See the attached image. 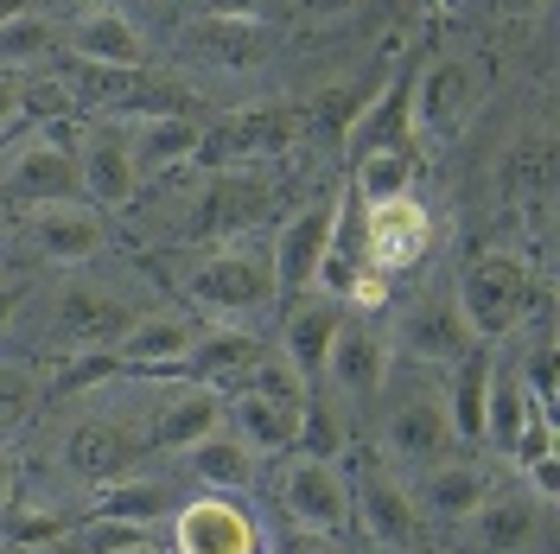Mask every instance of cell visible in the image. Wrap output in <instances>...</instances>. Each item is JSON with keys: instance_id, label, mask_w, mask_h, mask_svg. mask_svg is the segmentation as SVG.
Wrapping results in <instances>:
<instances>
[{"instance_id": "obj_6", "label": "cell", "mask_w": 560, "mask_h": 554, "mask_svg": "<svg viewBox=\"0 0 560 554\" xmlns=\"http://www.w3.org/2000/svg\"><path fill=\"white\" fill-rule=\"evenodd\" d=\"M280 510L306 535H345L350 529V485L331 459H293L280 472Z\"/></svg>"}, {"instance_id": "obj_5", "label": "cell", "mask_w": 560, "mask_h": 554, "mask_svg": "<svg viewBox=\"0 0 560 554\" xmlns=\"http://www.w3.org/2000/svg\"><path fill=\"white\" fill-rule=\"evenodd\" d=\"M0 185H7V198H20V205L77 198V147H70L58 128H38V135H26L13 153H7Z\"/></svg>"}, {"instance_id": "obj_39", "label": "cell", "mask_w": 560, "mask_h": 554, "mask_svg": "<svg viewBox=\"0 0 560 554\" xmlns=\"http://www.w3.org/2000/svg\"><path fill=\"white\" fill-rule=\"evenodd\" d=\"M0 230H7V210H0Z\"/></svg>"}, {"instance_id": "obj_31", "label": "cell", "mask_w": 560, "mask_h": 554, "mask_svg": "<svg viewBox=\"0 0 560 554\" xmlns=\"http://www.w3.org/2000/svg\"><path fill=\"white\" fill-rule=\"evenodd\" d=\"M401 122H408V103H401V90H388L376 108H363V115H357V135H350V140H357V153H376Z\"/></svg>"}, {"instance_id": "obj_19", "label": "cell", "mask_w": 560, "mask_h": 554, "mask_svg": "<svg viewBox=\"0 0 560 554\" xmlns=\"http://www.w3.org/2000/svg\"><path fill=\"white\" fill-rule=\"evenodd\" d=\"M471 529H478V542L490 554H523L535 549V535H541V504L535 497H485L478 510H471Z\"/></svg>"}, {"instance_id": "obj_30", "label": "cell", "mask_w": 560, "mask_h": 554, "mask_svg": "<svg viewBox=\"0 0 560 554\" xmlns=\"http://www.w3.org/2000/svg\"><path fill=\"white\" fill-rule=\"evenodd\" d=\"M300 447H306V459H338V447H345V420H338V408L306 402V408H300Z\"/></svg>"}, {"instance_id": "obj_1", "label": "cell", "mask_w": 560, "mask_h": 554, "mask_svg": "<svg viewBox=\"0 0 560 554\" xmlns=\"http://www.w3.org/2000/svg\"><path fill=\"white\" fill-rule=\"evenodd\" d=\"M338 223H345V198H318V205L293 210L280 223L275 249H268V268H275V293H313L325 268H331V243H338Z\"/></svg>"}, {"instance_id": "obj_20", "label": "cell", "mask_w": 560, "mask_h": 554, "mask_svg": "<svg viewBox=\"0 0 560 554\" xmlns=\"http://www.w3.org/2000/svg\"><path fill=\"white\" fill-rule=\"evenodd\" d=\"M198 140H205V128L191 115H147L128 128V153H135L140 173H166V166L198 153Z\"/></svg>"}, {"instance_id": "obj_8", "label": "cell", "mask_w": 560, "mask_h": 554, "mask_svg": "<svg viewBox=\"0 0 560 554\" xmlns=\"http://www.w3.org/2000/svg\"><path fill=\"white\" fill-rule=\"evenodd\" d=\"M26 243L33 255L58 262V268H83L96 262L108 243V223L96 205H77V198H51V205H33L26 210Z\"/></svg>"}, {"instance_id": "obj_2", "label": "cell", "mask_w": 560, "mask_h": 554, "mask_svg": "<svg viewBox=\"0 0 560 554\" xmlns=\"http://www.w3.org/2000/svg\"><path fill=\"white\" fill-rule=\"evenodd\" d=\"M185 300L205 312V319H248V312L275 307V268H268V255H243V249H230V255H205L191 275H185Z\"/></svg>"}, {"instance_id": "obj_37", "label": "cell", "mask_w": 560, "mask_h": 554, "mask_svg": "<svg viewBox=\"0 0 560 554\" xmlns=\"http://www.w3.org/2000/svg\"><path fill=\"white\" fill-rule=\"evenodd\" d=\"M13 490H20V459H13V452L0 447V510L13 504Z\"/></svg>"}, {"instance_id": "obj_3", "label": "cell", "mask_w": 560, "mask_h": 554, "mask_svg": "<svg viewBox=\"0 0 560 554\" xmlns=\"http://www.w3.org/2000/svg\"><path fill=\"white\" fill-rule=\"evenodd\" d=\"M458 312H465V332L471 338H510L528 300V268L523 255H478L465 275H458Z\"/></svg>"}, {"instance_id": "obj_14", "label": "cell", "mask_w": 560, "mask_h": 554, "mask_svg": "<svg viewBox=\"0 0 560 554\" xmlns=\"http://www.w3.org/2000/svg\"><path fill=\"white\" fill-rule=\"evenodd\" d=\"M173 535H178V554H255V522L236 504H223L217 490H205L198 504L178 510Z\"/></svg>"}, {"instance_id": "obj_7", "label": "cell", "mask_w": 560, "mask_h": 554, "mask_svg": "<svg viewBox=\"0 0 560 554\" xmlns=\"http://www.w3.org/2000/svg\"><path fill=\"white\" fill-rule=\"evenodd\" d=\"M427 255V210L415 192H395V198H370L363 210V262L370 275H401Z\"/></svg>"}, {"instance_id": "obj_11", "label": "cell", "mask_w": 560, "mask_h": 554, "mask_svg": "<svg viewBox=\"0 0 560 554\" xmlns=\"http://www.w3.org/2000/svg\"><path fill=\"white\" fill-rule=\"evenodd\" d=\"M198 338H205V325L185 319V312H140L115 338V363H128V370H178V363H191Z\"/></svg>"}, {"instance_id": "obj_4", "label": "cell", "mask_w": 560, "mask_h": 554, "mask_svg": "<svg viewBox=\"0 0 560 554\" xmlns=\"http://www.w3.org/2000/svg\"><path fill=\"white\" fill-rule=\"evenodd\" d=\"M453 408H446V395L440 389H408V395H395L383 408V427H376V447H383L388 465H433V459H446L453 447Z\"/></svg>"}, {"instance_id": "obj_26", "label": "cell", "mask_w": 560, "mask_h": 554, "mask_svg": "<svg viewBox=\"0 0 560 554\" xmlns=\"http://www.w3.org/2000/svg\"><path fill=\"white\" fill-rule=\"evenodd\" d=\"M147 542V529H135V522H115V517H90L70 529V554H128Z\"/></svg>"}, {"instance_id": "obj_9", "label": "cell", "mask_w": 560, "mask_h": 554, "mask_svg": "<svg viewBox=\"0 0 560 554\" xmlns=\"http://www.w3.org/2000/svg\"><path fill=\"white\" fill-rule=\"evenodd\" d=\"M318 377H325V389H331L338 402H376L388 389V338L376 325L345 319L338 338H331V350H325V363H318Z\"/></svg>"}, {"instance_id": "obj_28", "label": "cell", "mask_w": 560, "mask_h": 554, "mask_svg": "<svg viewBox=\"0 0 560 554\" xmlns=\"http://www.w3.org/2000/svg\"><path fill=\"white\" fill-rule=\"evenodd\" d=\"M490 363L497 357H471V370L458 377V389H453V434H478L485 427V389H490Z\"/></svg>"}, {"instance_id": "obj_36", "label": "cell", "mask_w": 560, "mask_h": 554, "mask_svg": "<svg viewBox=\"0 0 560 554\" xmlns=\"http://www.w3.org/2000/svg\"><path fill=\"white\" fill-rule=\"evenodd\" d=\"M217 20H261V0H205Z\"/></svg>"}, {"instance_id": "obj_15", "label": "cell", "mask_w": 560, "mask_h": 554, "mask_svg": "<svg viewBox=\"0 0 560 554\" xmlns=\"http://www.w3.org/2000/svg\"><path fill=\"white\" fill-rule=\"evenodd\" d=\"M465 345H471V332H465V312H458L453 293H433L401 319V350L415 363H458Z\"/></svg>"}, {"instance_id": "obj_21", "label": "cell", "mask_w": 560, "mask_h": 554, "mask_svg": "<svg viewBox=\"0 0 560 554\" xmlns=\"http://www.w3.org/2000/svg\"><path fill=\"white\" fill-rule=\"evenodd\" d=\"M185 465H191V478L205 490H248L255 485V452L230 434V427H217L210 440H198V447H185Z\"/></svg>"}, {"instance_id": "obj_25", "label": "cell", "mask_w": 560, "mask_h": 554, "mask_svg": "<svg viewBox=\"0 0 560 554\" xmlns=\"http://www.w3.org/2000/svg\"><path fill=\"white\" fill-rule=\"evenodd\" d=\"M51 45H58V33H51V20L33 13V7H20V13L0 20V65H33Z\"/></svg>"}, {"instance_id": "obj_34", "label": "cell", "mask_w": 560, "mask_h": 554, "mask_svg": "<svg viewBox=\"0 0 560 554\" xmlns=\"http://www.w3.org/2000/svg\"><path fill=\"white\" fill-rule=\"evenodd\" d=\"M20 108H26V83H20L13 70L0 65V135H7L13 122H20Z\"/></svg>"}, {"instance_id": "obj_17", "label": "cell", "mask_w": 560, "mask_h": 554, "mask_svg": "<svg viewBox=\"0 0 560 554\" xmlns=\"http://www.w3.org/2000/svg\"><path fill=\"white\" fill-rule=\"evenodd\" d=\"M223 427V395L217 389H178L173 402H160V415H153V447H166V452H185V447H198V440H210Z\"/></svg>"}, {"instance_id": "obj_33", "label": "cell", "mask_w": 560, "mask_h": 554, "mask_svg": "<svg viewBox=\"0 0 560 554\" xmlns=\"http://www.w3.org/2000/svg\"><path fill=\"white\" fill-rule=\"evenodd\" d=\"M33 395H38L33 370H0V427H13V420L33 415Z\"/></svg>"}, {"instance_id": "obj_13", "label": "cell", "mask_w": 560, "mask_h": 554, "mask_svg": "<svg viewBox=\"0 0 560 554\" xmlns=\"http://www.w3.org/2000/svg\"><path fill=\"white\" fill-rule=\"evenodd\" d=\"M70 51L96 70H140L147 65V38H140V26L121 7H90V13H77Z\"/></svg>"}, {"instance_id": "obj_10", "label": "cell", "mask_w": 560, "mask_h": 554, "mask_svg": "<svg viewBox=\"0 0 560 554\" xmlns=\"http://www.w3.org/2000/svg\"><path fill=\"white\" fill-rule=\"evenodd\" d=\"M77 192H83V205H96V210H128L135 205L140 166H135V153H128V135L96 128V135L77 140Z\"/></svg>"}, {"instance_id": "obj_22", "label": "cell", "mask_w": 560, "mask_h": 554, "mask_svg": "<svg viewBox=\"0 0 560 554\" xmlns=\"http://www.w3.org/2000/svg\"><path fill=\"white\" fill-rule=\"evenodd\" d=\"M485 440H497L503 452L523 447L528 434V389L523 377L510 370V363H490V389H485V427H478Z\"/></svg>"}, {"instance_id": "obj_24", "label": "cell", "mask_w": 560, "mask_h": 554, "mask_svg": "<svg viewBox=\"0 0 560 554\" xmlns=\"http://www.w3.org/2000/svg\"><path fill=\"white\" fill-rule=\"evenodd\" d=\"M465 70L458 65H440L427 83H420V108H415V122L420 128H453L458 115H465Z\"/></svg>"}, {"instance_id": "obj_18", "label": "cell", "mask_w": 560, "mask_h": 554, "mask_svg": "<svg viewBox=\"0 0 560 554\" xmlns=\"http://www.w3.org/2000/svg\"><path fill=\"white\" fill-rule=\"evenodd\" d=\"M490 497V478L471 465V459H433V465H420V510H433V517H471L478 504Z\"/></svg>"}, {"instance_id": "obj_12", "label": "cell", "mask_w": 560, "mask_h": 554, "mask_svg": "<svg viewBox=\"0 0 560 554\" xmlns=\"http://www.w3.org/2000/svg\"><path fill=\"white\" fill-rule=\"evenodd\" d=\"M350 522H363V535L376 549H408L420 529V510H415V490L388 472H370L363 485L350 490Z\"/></svg>"}, {"instance_id": "obj_27", "label": "cell", "mask_w": 560, "mask_h": 554, "mask_svg": "<svg viewBox=\"0 0 560 554\" xmlns=\"http://www.w3.org/2000/svg\"><path fill=\"white\" fill-rule=\"evenodd\" d=\"M357 185H363V198H395V192H408V153H401V147L357 153Z\"/></svg>"}, {"instance_id": "obj_23", "label": "cell", "mask_w": 560, "mask_h": 554, "mask_svg": "<svg viewBox=\"0 0 560 554\" xmlns=\"http://www.w3.org/2000/svg\"><path fill=\"white\" fill-rule=\"evenodd\" d=\"M160 510H166V485H153V478H108L96 490V517L135 522V529H153Z\"/></svg>"}, {"instance_id": "obj_16", "label": "cell", "mask_w": 560, "mask_h": 554, "mask_svg": "<svg viewBox=\"0 0 560 554\" xmlns=\"http://www.w3.org/2000/svg\"><path fill=\"white\" fill-rule=\"evenodd\" d=\"M338 325H345V312L331 307V300H306V307L287 312V325H280V363L293 370L300 382L318 377V363H325V350L338 338Z\"/></svg>"}, {"instance_id": "obj_29", "label": "cell", "mask_w": 560, "mask_h": 554, "mask_svg": "<svg viewBox=\"0 0 560 554\" xmlns=\"http://www.w3.org/2000/svg\"><path fill=\"white\" fill-rule=\"evenodd\" d=\"M255 357H261V350H255L248 332H205L198 350H191V363H205L210 377H223V370H248Z\"/></svg>"}, {"instance_id": "obj_35", "label": "cell", "mask_w": 560, "mask_h": 554, "mask_svg": "<svg viewBox=\"0 0 560 554\" xmlns=\"http://www.w3.org/2000/svg\"><path fill=\"white\" fill-rule=\"evenodd\" d=\"M300 7V20H313V26H331V20H350L363 0H293Z\"/></svg>"}, {"instance_id": "obj_32", "label": "cell", "mask_w": 560, "mask_h": 554, "mask_svg": "<svg viewBox=\"0 0 560 554\" xmlns=\"http://www.w3.org/2000/svg\"><path fill=\"white\" fill-rule=\"evenodd\" d=\"M103 307H115L108 293H90V287H77L65 307H58V325H65L70 338H96V332H103V319H108Z\"/></svg>"}, {"instance_id": "obj_38", "label": "cell", "mask_w": 560, "mask_h": 554, "mask_svg": "<svg viewBox=\"0 0 560 554\" xmlns=\"http://www.w3.org/2000/svg\"><path fill=\"white\" fill-rule=\"evenodd\" d=\"M20 300H26V287H20V280H0V332L13 325V312H20Z\"/></svg>"}]
</instances>
